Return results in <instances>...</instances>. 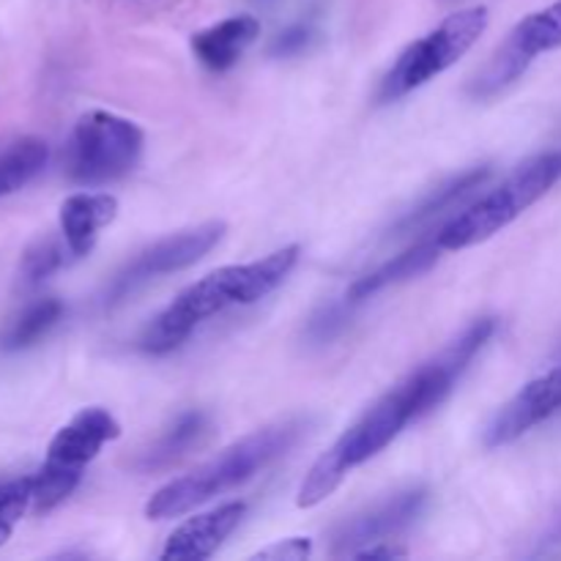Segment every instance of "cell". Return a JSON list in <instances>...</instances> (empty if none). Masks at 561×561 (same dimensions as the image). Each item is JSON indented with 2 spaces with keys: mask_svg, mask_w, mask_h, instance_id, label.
<instances>
[{
  "mask_svg": "<svg viewBox=\"0 0 561 561\" xmlns=\"http://www.w3.org/2000/svg\"><path fill=\"white\" fill-rule=\"evenodd\" d=\"M438 252H442V247H438L436 239L422 241V244L400 252V255H394L392 261H387L383 266H378L376 272H370V274H365V277L356 279V283L351 285V290L345 299H348V305H356V301L370 299L373 294L389 288V285H398V283H405V279H411V277H420V274H425L427 268L438 261Z\"/></svg>",
  "mask_w": 561,
  "mask_h": 561,
  "instance_id": "15",
  "label": "cell"
},
{
  "mask_svg": "<svg viewBox=\"0 0 561 561\" xmlns=\"http://www.w3.org/2000/svg\"><path fill=\"white\" fill-rule=\"evenodd\" d=\"M142 129L129 118L91 110L75 124L66 146V173L85 186L110 184L135 170L142 157Z\"/></svg>",
  "mask_w": 561,
  "mask_h": 561,
  "instance_id": "6",
  "label": "cell"
},
{
  "mask_svg": "<svg viewBox=\"0 0 561 561\" xmlns=\"http://www.w3.org/2000/svg\"><path fill=\"white\" fill-rule=\"evenodd\" d=\"M208 436V420L201 411H190V414L179 416L173 427L142 455L140 469H164V466L175 463V460L184 458L192 447L203 442Z\"/></svg>",
  "mask_w": 561,
  "mask_h": 561,
  "instance_id": "17",
  "label": "cell"
},
{
  "mask_svg": "<svg viewBox=\"0 0 561 561\" xmlns=\"http://www.w3.org/2000/svg\"><path fill=\"white\" fill-rule=\"evenodd\" d=\"M559 47H561V0H553L551 5L524 16V20L513 27L507 42L496 49V55L488 60L485 69L474 77V82H471V93L482 99L493 96V93H499L502 88H507L510 82L518 80V77L529 69V64L537 58V55L551 53V49H559Z\"/></svg>",
  "mask_w": 561,
  "mask_h": 561,
  "instance_id": "7",
  "label": "cell"
},
{
  "mask_svg": "<svg viewBox=\"0 0 561 561\" xmlns=\"http://www.w3.org/2000/svg\"><path fill=\"white\" fill-rule=\"evenodd\" d=\"M64 316V305L58 299H42L36 305L27 307L14 323H11L9 332L3 334V343L0 348L3 351H22V348H31L33 343L44 337L55 323L60 321Z\"/></svg>",
  "mask_w": 561,
  "mask_h": 561,
  "instance_id": "19",
  "label": "cell"
},
{
  "mask_svg": "<svg viewBox=\"0 0 561 561\" xmlns=\"http://www.w3.org/2000/svg\"><path fill=\"white\" fill-rule=\"evenodd\" d=\"M356 559H398L405 557L403 548H392V546H378V548H362V551L354 553Z\"/></svg>",
  "mask_w": 561,
  "mask_h": 561,
  "instance_id": "24",
  "label": "cell"
},
{
  "mask_svg": "<svg viewBox=\"0 0 561 561\" xmlns=\"http://www.w3.org/2000/svg\"><path fill=\"white\" fill-rule=\"evenodd\" d=\"M312 551V542L307 537H290V540L274 542V546L263 548L255 553V559H279V561H299L307 559Z\"/></svg>",
  "mask_w": 561,
  "mask_h": 561,
  "instance_id": "22",
  "label": "cell"
},
{
  "mask_svg": "<svg viewBox=\"0 0 561 561\" xmlns=\"http://www.w3.org/2000/svg\"><path fill=\"white\" fill-rule=\"evenodd\" d=\"M255 3H261V5H272L274 0H255Z\"/></svg>",
  "mask_w": 561,
  "mask_h": 561,
  "instance_id": "25",
  "label": "cell"
},
{
  "mask_svg": "<svg viewBox=\"0 0 561 561\" xmlns=\"http://www.w3.org/2000/svg\"><path fill=\"white\" fill-rule=\"evenodd\" d=\"M222 222H206L201 225V228L184 230V233L168 236V239L157 241V244H151L148 250H142L140 255L131 257V261L115 274L113 285H110L107 290L110 301H121L135 288L146 285L148 279H157L162 277V274H173L192 266V263L201 261L203 255H208V252L222 241Z\"/></svg>",
  "mask_w": 561,
  "mask_h": 561,
  "instance_id": "8",
  "label": "cell"
},
{
  "mask_svg": "<svg viewBox=\"0 0 561 561\" xmlns=\"http://www.w3.org/2000/svg\"><path fill=\"white\" fill-rule=\"evenodd\" d=\"M71 250L66 244V239H42L25 252L20 266V279L25 285H38L42 279H47L49 274L58 272L60 266L71 261Z\"/></svg>",
  "mask_w": 561,
  "mask_h": 561,
  "instance_id": "20",
  "label": "cell"
},
{
  "mask_svg": "<svg viewBox=\"0 0 561 561\" xmlns=\"http://www.w3.org/2000/svg\"><path fill=\"white\" fill-rule=\"evenodd\" d=\"M27 510H33L31 477H0V546L9 540Z\"/></svg>",
  "mask_w": 561,
  "mask_h": 561,
  "instance_id": "21",
  "label": "cell"
},
{
  "mask_svg": "<svg viewBox=\"0 0 561 561\" xmlns=\"http://www.w3.org/2000/svg\"><path fill=\"white\" fill-rule=\"evenodd\" d=\"M469 365V351L463 345L453 343L436 359L411 373L405 381H400L392 392L383 394L373 409H367L334 442V447L327 455H321L316 460L310 474L301 482L296 504L307 510L321 504L327 496H332L348 471H354L356 466L367 463L381 449H387L409 422L420 420L427 411L442 405L444 398L453 392L455 381L463 376V370Z\"/></svg>",
  "mask_w": 561,
  "mask_h": 561,
  "instance_id": "1",
  "label": "cell"
},
{
  "mask_svg": "<svg viewBox=\"0 0 561 561\" xmlns=\"http://www.w3.org/2000/svg\"><path fill=\"white\" fill-rule=\"evenodd\" d=\"M310 431V420H285L277 425H268L252 436L241 438L230 449H225L219 458L208 460L206 466L195 469L192 474L173 480L170 485L159 488L146 504V515L153 520L179 518L201 504L211 502L214 496L225 491H233L241 482L252 480L257 471L272 466L274 460L283 458L301 436Z\"/></svg>",
  "mask_w": 561,
  "mask_h": 561,
  "instance_id": "3",
  "label": "cell"
},
{
  "mask_svg": "<svg viewBox=\"0 0 561 561\" xmlns=\"http://www.w3.org/2000/svg\"><path fill=\"white\" fill-rule=\"evenodd\" d=\"M261 36V22L252 14H236L203 27L192 36V53L208 71H228Z\"/></svg>",
  "mask_w": 561,
  "mask_h": 561,
  "instance_id": "13",
  "label": "cell"
},
{
  "mask_svg": "<svg viewBox=\"0 0 561 561\" xmlns=\"http://www.w3.org/2000/svg\"><path fill=\"white\" fill-rule=\"evenodd\" d=\"M559 181L561 148H551V151L526 159L502 186H496L485 197L471 203L458 217L449 219L436 233L438 247L442 250H466V247L491 239L499 230L507 228L510 222H515L526 208L535 206L540 197H546Z\"/></svg>",
  "mask_w": 561,
  "mask_h": 561,
  "instance_id": "4",
  "label": "cell"
},
{
  "mask_svg": "<svg viewBox=\"0 0 561 561\" xmlns=\"http://www.w3.org/2000/svg\"><path fill=\"white\" fill-rule=\"evenodd\" d=\"M247 513V504L230 502L217 507L214 513L195 515L186 524L170 535L168 546H164V561H203L217 553V548L239 529L241 518Z\"/></svg>",
  "mask_w": 561,
  "mask_h": 561,
  "instance_id": "12",
  "label": "cell"
},
{
  "mask_svg": "<svg viewBox=\"0 0 561 561\" xmlns=\"http://www.w3.org/2000/svg\"><path fill=\"white\" fill-rule=\"evenodd\" d=\"M118 436L121 425L115 422V416L110 414V411L82 409L80 414L71 416V422H66V425L55 433V438L49 442L47 460H44V463L82 477V469L102 453L104 444L115 442Z\"/></svg>",
  "mask_w": 561,
  "mask_h": 561,
  "instance_id": "11",
  "label": "cell"
},
{
  "mask_svg": "<svg viewBox=\"0 0 561 561\" xmlns=\"http://www.w3.org/2000/svg\"><path fill=\"white\" fill-rule=\"evenodd\" d=\"M299 261V247L290 244L261 261L225 266L206 274L181 290L157 318L146 327L140 337V348L148 354H168L179 348L206 318L217 316L230 305H255L263 296L272 294Z\"/></svg>",
  "mask_w": 561,
  "mask_h": 561,
  "instance_id": "2",
  "label": "cell"
},
{
  "mask_svg": "<svg viewBox=\"0 0 561 561\" xmlns=\"http://www.w3.org/2000/svg\"><path fill=\"white\" fill-rule=\"evenodd\" d=\"M312 38V27L305 25V22H299V25L288 27L285 33H279L277 42L272 44V53L277 55H290V53H299L301 47H307V42Z\"/></svg>",
  "mask_w": 561,
  "mask_h": 561,
  "instance_id": "23",
  "label": "cell"
},
{
  "mask_svg": "<svg viewBox=\"0 0 561 561\" xmlns=\"http://www.w3.org/2000/svg\"><path fill=\"white\" fill-rule=\"evenodd\" d=\"M49 157L47 142L38 137H16L0 142V197L14 195L16 190L36 179Z\"/></svg>",
  "mask_w": 561,
  "mask_h": 561,
  "instance_id": "16",
  "label": "cell"
},
{
  "mask_svg": "<svg viewBox=\"0 0 561 561\" xmlns=\"http://www.w3.org/2000/svg\"><path fill=\"white\" fill-rule=\"evenodd\" d=\"M427 502L425 488H409L383 502L373 504L365 513H356L354 518L343 520L332 531V553L334 557H354L365 546L373 542H387L383 537L398 535L400 529L411 524L422 513Z\"/></svg>",
  "mask_w": 561,
  "mask_h": 561,
  "instance_id": "9",
  "label": "cell"
},
{
  "mask_svg": "<svg viewBox=\"0 0 561 561\" xmlns=\"http://www.w3.org/2000/svg\"><path fill=\"white\" fill-rule=\"evenodd\" d=\"M561 409V365L553 367L546 376L526 383L488 425L485 444L488 447H504L531 431L535 425L546 422Z\"/></svg>",
  "mask_w": 561,
  "mask_h": 561,
  "instance_id": "10",
  "label": "cell"
},
{
  "mask_svg": "<svg viewBox=\"0 0 561 561\" xmlns=\"http://www.w3.org/2000/svg\"><path fill=\"white\" fill-rule=\"evenodd\" d=\"M488 20H491V14H488L485 5H471V9L458 11V14H449L442 25L433 27L427 36L416 38L414 44H409L400 53V58L394 60V66L381 80L378 99L394 102V99L416 91L425 82H431L433 77L447 71L449 66L458 64L480 42Z\"/></svg>",
  "mask_w": 561,
  "mask_h": 561,
  "instance_id": "5",
  "label": "cell"
},
{
  "mask_svg": "<svg viewBox=\"0 0 561 561\" xmlns=\"http://www.w3.org/2000/svg\"><path fill=\"white\" fill-rule=\"evenodd\" d=\"M488 175H491V170L488 168H474V170H469V173L453 179L449 184L438 186V190L431 192V195H427L425 201L414 208V211H409L403 219H400L398 233H405V230L416 228V225H422V222H427V219L438 217V214L449 211L455 203L463 201L466 195H471V192H474L477 186L488 179Z\"/></svg>",
  "mask_w": 561,
  "mask_h": 561,
  "instance_id": "18",
  "label": "cell"
},
{
  "mask_svg": "<svg viewBox=\"0 0 561 561\" xmlns=\"http://www.w3.org/2000/svg\"><path fill=\"white\" fill-rule=\"evenodd\" d=\"M118 217V201L107 192H77L60 206V233L71 255L82 257L96 244L99 230Z\"/></svg>",
  "mask_w": 561,
  "mask_h": 561,
  "instance_id": "14",
  "label": "cell"
}]
</instances>
